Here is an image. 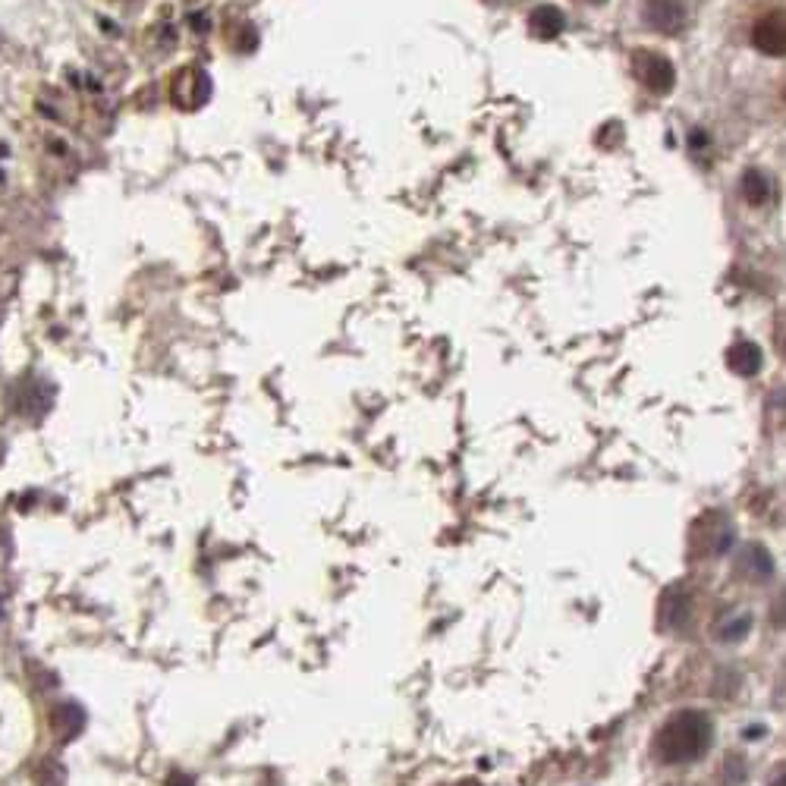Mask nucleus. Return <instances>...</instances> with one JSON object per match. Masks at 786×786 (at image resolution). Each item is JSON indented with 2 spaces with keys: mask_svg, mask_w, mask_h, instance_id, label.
Listing matches in <instances>:
<instances>
[{
  "mask_svg": "<svg viewBox=\"0 0 786 786\" xmlns=\"http://www.w3.org/2000/svg\"><path fill=\"white\" fill-rule=\"evenodd\" d=\"M199 85H205L202 73H195V70H183L180 79L170 85V95L177 104L186 107V98H192V104H199L202 101V92H199Z\"/></svg>",
  "mask_w": 786,
  "mask_h": 786,
  "instance_id": "nucleus-9",
  "label": "nucleus"
},
{
  "mask_svg": "<svg viewBox=\"0 0 786 786\" xmlns=\"http://www.w3.org/2000/svg\"><path fill=\"white\" fill-rule=\"evenodd\" d=\"M460 786H482V783H475V780H466V783H460Z\"/></svg>",
  "mask_w": 786,
  "mask_h": 786,
  "instance_id": "nucleus-13",
  "label": "nucleus"
},
{
  "mask_svg": "<svg viewBox=\"0 0 786 786\" xmlns=\"http://www.w3.org/2000/svg\"><path fill=\"white\" fill-rule=\"evenodd\" d=\"M632 73H636V79L654 95H667L676 82L673 63L664 54H654V51H636V57H632Z\"/></svg>",
  "mask_w": 786,
  "mask_h": 786,
  "instance_id": "nucleus-2",
  "label": "nucleus"
},
{
  "mask_svg": "<svg viewBox=\"0 0 786 786\" xmlns=\"http://www.w3.org/2000/svg\"><path fill=\"white\" fill-rule=\"evenodd\" d=\"M727 362H730V368L736 371V375L752 378V375H758V371H761L764 356H761V349H758L755 343L742 340V343H736L730 353H727Z\"/></svg>",
  "mask_w": 786,
  "mask_h": 786,
  "instance_id": "nucleus-7",
  "label": "nucleus"
},
{
  "mask_svg": "<svg viewBox=\"0 0 786 786\" xmlns=\"http://www.w3.org/2000/svg\"><path fill=\"white\" fill-rule=\"evenodd\" d=\"M739 189H742V195H746L749 205H764L771 199V183H768V177H764L761 170H746V173H742Z\"/></svg>",
  "mask_w": 786,
  "mask_h": 786,
  "instance_id": "nucleus-8",
  "label": "nucleus"
},
{
  "mask_svg": "<svg viewBox=\"0 0 786 786\" xmlns=\"http://www.w3.org/2000/svg\"><path fill=\"white\" fill-rule=\"evenodd\" d=\"M783 353H786V343H783Z\"/></svg>",
  "mask_w": 786,
  "mask_h": 786,
  "instance_id": "nucleus-14",
  "label": "nucleus"
},
{
  "mask_svg": "<svg viewBox=\"0 0 786 786\" xmlns=\"http://www.w3.org/2000/svg\"><path fill=\"white\" fill-rule=\"evenodd\" d=\"M711 746V720L698 711H680L661 727L654 739V755L664 764H686L702 758Z\"/></svg>",
  "mask_w": 786,
  "mask_h": 786,
  "instance_id": "nucleus-1",
  "label": "nucleus"
},
{
  "mask_svg": "<svg viewBox=\"0 0 786 786\" xmlns=\"http://www.w3.org/2000/svg\"><path fill=\"white\" fill-rule=\"evenodd\" d=\"M752 45L768 57H786V10H771L758 19Z\"/></svg>",
  "mask_w": 786,
  "mask_h": 786,
  "instance_id": "nucleus-3",
  "label": "nucleus"
},
{
  "mask_svg": "<svg viewBox=\"0 0 786 786\" xmlns=\"http://www.w3.org/2000/svg\"><path fill=\"white\" fill-rule=\"evenodd\" d=\"M85 727V714L76 705H57L51 714V730L60 742H70L82 733Z\"/></svg>",
  "mask_w": 786,
  "mask_h": 786,
  "instance_id": "nucleus-5",
  "label": "nucleus"
},
{
  "mask_svg": "<svg viewBox=\"0 0 786 786\" xmlns=\"http://www.w3.org/2000/svg\"><path fill=\"white\" fill-rule=\"evenodd\" d=\"M585 4H592V7H601V4H604V0H585Z\"/></svg>",
  "mask_w": 786,
  "mask_h": 786,
  "instance_id": "nucleus-12",
  "label": "nucleus"
},
{
  "mask_svg": "<svg viewBox=\"0 0 786 786\" xmlns=\"http://www.w3.org/2000/svg\"><path fill=\"white\" fill-rule=\"evenodd\" d=\"M642 19L651 32L661 35H676L686 26V4L683 0H645Z\"/></svg>",
  "mask_w": 786,
  "mask_h": 786,
  "instance_id": "nucleus-4",
  "label": "nucleus"
},
{
  "mask_svg": "<svg viewBox=\"0 0 786 786\" xmlns=\"http://www.w3.org/2000/svg\"><path fill=\"white\" fill-rule=\"evenodd\" d=\"M774 786H786V774H783V777H777V780H774Z\"/></svg>",
  "mask_w": 786,
  "mask_h": 786,
  "instance_id": "nucleus-11",
  "label": "nucleus"
},
{
  "mask_svg": "<svg viewBox=\"0 0 786 786\" xmlns=\"http://www.w3.org/2000/svg\"><path fill=\"white\" fill-rule=\"evenodd\" d=\"M167 786H195V780H192L189 774H183V771H173V774L167 777Z\"/></svg>",
  "mask_w": 786,
  "mask_h": 786,
  "instance_id": "nucleus-10",
  "label": "nucleus"
},
{
  "mask_svg": "<svg viewBox=\"0 0 786 786\" xmlns=\"http://www.w3.org/2000/svg\"><path fill=\"white\" fill-rule=\"evenodd\" d=\"M563 23H566L563 13H560L557 7H551V4L535 7L532 16H529V29H532V35H535V38H544V41L557 38V35L563 32Z\"/></svg>",
  "mask_w": 786,
  "mask_h": 786,
  "instance_id": "nucleus-6",
  "label": "nucleus"
}]
</instances>
